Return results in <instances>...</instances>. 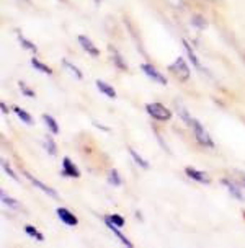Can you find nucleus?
<instances>
[{
    "mask_svg": "<svg viewBox=\"0 0 245 248\" xmlns=\"http://www.w3.org/2000/svg\"><path fill=\"white\" fill-rule=\"evenodd\" d=\"M25 232H26V235H30V237H33V238H36L38 242H43L44 240V237H43V233L39 232V230L34 227V225H26L25 227Z\"/></svg>",
    "mask_w": 245,
    "mask_h": 248,
    "instance_id": "5701e85b",
    "label": "nucleus"
},
{
    "mask_svg": "<svg viewBox=\"0 0 245 248\" xmlns=\"http://www.w3.org/2000/svg\"><path fill=\"white\" fill-rule=\"evenodd\" d=\"M2 168H3V171H5V173H7L8 176H10L12 180L18 181V176H16V173H15V171L12 170V168H10V165H8L7 162H2Z\"/></svg>",
    "mask_w": 245,
    "mask_h": 248,
    "instance_id": "a878e982",
    "label": "nucleus"
},
{
    "mask_svg": "<svg viewBox=\"0 0 245 248\" xmlns=\"http://www.w3.org/2000/svg\"><path fill=\"white\" fill-rule=\"evenodd\" d=\"M95 3H97V5H98V3H100V0H95Z\"/></svg>",
    "mask_w": 245,
    "mask_h": 248,
    "instance_id": "c85d7f7f",
    "label": "nucleus"
},
{
    "mask_svg": "<svg viewBox=\"0 0 245 248\" xmlns=\"http://www.w3.org/2000/svg\"><path fill=\"white\" fill-rule=\"evenodd\" d=\"M13 111H15L16 116H18L25 124H28V126H31V124L34 123V121H33V118H31V114H30L28 111H25L23 108H20V106H13Z\"/></svg>",
    "mask_w": 245,
    "mask_h": 248,
    "instance_id": "aec40b11",
    "label": "nucleus"
},
{
    "mask_svg": "<svg viewBox=\"0 0 245 248\" xmlns=\"http://www.w3.org/2000/svg\"><path fill=\"white\" fill-rule=\"evenodd\" d=\"M0 109H2V114H8V108H7V105L3 103V101L0 103Z\"/></svg>",
    "mask_w": 245,
    "mask_h": 248,
    "instance_id": "cd10ccee",
    "label": "nucleus"
},
{
    "mask_svg": "<svg viewBox=\"0 0 245 248\" xmlns=\"http://www.w3.org/2000/svg\"><path fill=\"white\" fill-rule=\"evenodd\" d=\"M141 70L144 72L146 77H149L150 80H154L155 83H160V85H167V78L163 77V75L160 74L152 64H142L141 65Z\"/></svg>",
    "mask_w": 245,
    "mask_h": 248,
    "instance_id": "39448f33",
    "label": "nucleus"
},
{
    "mask_svg": "<svg viewBox=\"0 0 245 248\" xmlns=\"http://www.w3.org/2000/svg\"><path fill=\"white\" fill-rule=\"evenodd\" d=\"M185 173L188 178L191 180H195L196 183H203V185H209L211 183V180H209V176L206 171H203V170H196V168L193 167H186L185 168Z\"/></svg>",
    "mask_w": 245,
    "mask_h": 248,
    "instance_id": "0eeeda50",
    "label": "nucleus"
},
{
    "mask_svg": "<svg viewBox=\"0 0 245 248\" xmlns=\"http://www.w3.org/2000/svg\"><path fill=\"white\" fill-rule=\"evenodd\" d=\"M62 173L65 176H69V178H79L80 170L69 157H64V160H62Z\"/></svg>",
    "mask_w": 245,
    "mask_h": 248,
    "instance_id": "1a4fd4ad",
    "label": "nucleus"
},
{
    "mask_svg": "<svg viewBox=\"0 0 245 248\" xmlns=\"http://www.w3.org/2000/svg\"><path fill=\"white\" fill-rule=\"evenodd\" d=\"M221 183L226 186L227 191L232 194V196H234L235 199H237V201H244V194H242V191H240V189L232 183V181H229V180H226V178H224V180H221Z\"/></svg>",
    "mask_w": 245,
    "mask_h": 248,
    "instance_id": "f8f14e48",
    "label": "nucleus"
},
{
    "mask_svg": "<svg viewBox=\"0 0 245 248\" xmlns=\"http://www.w3.org/2000/svg\"><path fill=\"white\" fill-rule=\"evenodd\" d=\"M188 126L191 127V131H193V134H195V139L198 140L199 145H203V147H209V149L214 147V142H212L209 132L206 131V127H204L203 124L198 121V119L193 118Z\"/></svg>",
    "mask_w": 245,
    "mask_h": 248,
    "instance_id": "f257e3e1",
    "label": "nucleus"
},
{
    "mask_svg": "<svg viewBox=\"0 0 245 248\" xmlns=\"http://www.w3.org/2000/svg\"><path fill=\"white\" fill-rule=\"evenodd\" d=\"M110 51H111V59H113L114 65H116L119 70H128V64H126V61L121 57V54H119L113 46H110Z\"/></svg>",
    "mask_w": 245,
    "mask_h": 248,
    "instance_id": "4468645a",
    "label": "nucleus"
},
{
    "mask_svg": "<svg viewBox=\"0 0 245 248\" xmlns=\"http://www.w3.org/2000/svg\"><path fill=\"white\" fill-rule=\"evenodd\" d=\"M103 222H105V220H103ZM105 225H106V227H108V229L111 230V232L114 233V235H116V238H118L119 242L123 243V245H126L128 248H131V247H132V243L129 242L128 238L124 237L123 233H121V230H119V227H116V225H113V224H111V222H105Z\"/></svg>",
    "mask_w": 245,
    "mask_h": 248,
    "instance_id": "ddd939ff",
    "label": "nucleus"
},
{
    "mask_svg": "<svg viewBox=\"0 0 245 248\" xmlns=\"http://www.w3.org/2000/svg\"><path fill=\"white\" fill-rule=\"evenodd\" d=\"M18 43L25 47L26 51L33 52V54H36V52H38V46H36V44H34L33 41H30L28 38H25L21 33H18Z\"/></svg>",
    "mask_w": 245,
    "mask_h": 248,
    "instance_id": "412c9836",
    "label": "nucleus"
},
{
    "mask_svg": "<svg viewBox=\"0 0 245 248\" xmlns=\"http://www.w3.org/2000/svg\"><path fill=\"white\" fill-rule=\"evenodd\" d=\"M244 185H245V176H244Z\"/></svg>",
    "mask_w": 245,
    "mask_h": 248,
    "instance_id": "c756f323",
    "label": "nucleus"
},
{
    "mask_svg": "<svg viewBox=\"0 0 245 248\" xmlns=\"http://www.w3.org/2000/svg\"><path fill=\"white\" fill-rule=\"evenodd\" d=\"M62 65H64V69H67L69 72L72 74L75 78H77V80H82V78H83L82 70H80L75 64H72V62H69L67 59H62Z\"/></svg>",
    "mask_w": 245,
    "mask_h": 248,
    "instance_id": "f3484780",
    "label": "nucleus"
},
{
    "mask_svg": "<svg viewBox=\"0 0 245 248\" xmlns=\"http://www.w3.org/2000/svg\"><path fill=\"white\" fill-rule=\"evenodd\" d=\"M25 176H26V180H28L31 185L36 186L39 191H43L44 194H46V196L52 198V199H59V194H57V191H56L54 188H51V186H48L46 183H43V181H39L38 178H34L33 175L28 173V171H25Z\"/></svg>",
    "mask_w": 245,
    "mask_h": 248,
    "instance_id": "20e7f679",
    "label": "nucleus"
},
{
    "mask_svg": "<svg viewBox=\"0 0 245 248\" xmlns=\"http://www.w3.org/2000/svg\"><path fill=\"white\" fill-rule=\"evenodd\" d=\"M31 65H33V69H36L38 72L41 74H46V75H52V69L48 67L44 62H41L39 59H36V57H31Z\"/></svg>",
    "mask_w": 245,
    "mask_h": 248,
    "instance_id": "a211bd4d",
    "label": "nucleus"
},
{
    "mask_svg": "<svg viewBox=\"0 0 245 248\" xmlns=\"http://www.w3.org/2000/svg\"><path fill=\"white\" fill-rule=\"evenodd\" d=\"M129 155L132 157V160H134L136 165L139 167V168H142V170H147V168H149V162H147L139 152H136V150L132 149V147H129Z\"/></svg>",
    "mask_w": 245,
    "mask_h": 248,
    "instance_id": "2eb2a0df",
    "label": "nucleus"
},
{
    "mask_svg": "<svg viewBox=\"0 0 245 248\" xmlns=\"http://www.w3.org/2000/svg\"><path fill=\"white\" fill-rule=\"evenodd\" d=\"M183 47H185V51H186V56H188V59H190V62H191V64H193L195 67L198 69V70H204L203 64H201V62H199L198 56H196V52H195V49H193V47L190 46V43L186 41V39H183Z\"/></svg>",
    "mask_w": 245,
    "mask_h": 248,
    "instance_id": "9d476101",
    "label": "nucleus"
},
{
    "mask_svg": "<svg viewBox=\"0 0 245 248\" xmlns=\"http://www.w3.org/2000/svg\"><path fill=\"white\" fill-rule=\"evenodd\" d=\"M79 39V44L82 46V49L87 52V54H90L92 57H98L100 56V51H98V47L93 44V41L88 36H85V34H79L77 36Z\"/></svg>",
    "mask_w": 245,
    "mask_h": 248,
    "instance_id": "6e6552de",
    "label": "nucleus"
},
{
    "mask_svg": "<svg viewBox=\"0 0 245 248\" xmlns=\"http://www.w3.org/2000/svg\"><path fill=\"white\" fill-rule=\"evenodd\" d=\"M95 85L98 88V92H101L105 96H108V98H116V90H114V88L111 87L110 83H106L103 80H97Z\"/></svg>",
    "mask_w": 245,
    "mask_h": 248,
    "instance_id": "9b49d317",
    "label": "nucleus"
},
{
    "mask_svg": "<svg viewBox=\"0 0 245 248\" xmlns=\"http://www.w3.org/2000/svg\"><path fill=\"white\" fill-rule=\"evenodd\" d=\"M18 85H20L21 90H23V95H25V96H28V98H34V96H36V95H34V92L31 90V88H30L28 85H26L25 82H20Z\"/></svg>",
    "mask_w": 245,
    "mask_h": 248,
    "instance_id": "bb28decb",
    "label": "nucleus"
},
{
    "mask_svg": "<svg viewBox=\"0 0 245 248\" xmlns=\"http://www.w3.org/2000/svg\"><path fill=\"white\" fill-rule=\"evenodd\" d=\"M168 70L181 82H186L190 78V67L183 57H177V59L168 65Z\"/></svg>",
    "mask_w": 245,
    "mask_h": 248,
    "instance_id": "7ed1b4c3",
    "label": "nucleus"
},
{
    "mask_svg": "<svg viewBox=\"0 0 245 248\" xmlns=\"http://www.w3.org/2000/svg\"><path fill=\"white\" fill-rule=\"evenodd\" d=\"M0 194H2V196H0V199H2V202L8 207V209H13V211H20L21 209V204H20L18 201H16V199L10 198L5 191H2Z\"/></svg>",
    "mask_w": 245,
    "mask_h": 248,
    "instance_id": "dca6fc26",
    "label": "nucleus"
},
{
    "mask_svg": "<svg viewBox=\"0 0 245 248\" xmlns=\"http://www.w3.org/2000/svg\"><path fill=\"white\" fill-rule=\"evenodd\" d=\"M146 111L150 118L155 119V121H168V119L172 118L170 109H168L167 106H163L162 103H157V101H154V103H147Z\"/></svg>",
    "mask_w": 245,
    "mask_h": 248,
    "instance_id": "f03ea898",
    "label": "nucleus"
},
{
    "mask_svg": "<svg viewBox=\"0 0 245 248\" xmlns=\"http://www.w3.org/2000/svg\"><path fill=\"white\" fill-rule=\"evenodd\" d=\"M108 183L113 185V186H121V183H123V180H121V176H119L118 170H114V168H111V171L108 173Z\"/></svg>",
    "mask_w": 245,
    "mask_h": 248,
    "instance_id": "393cba45",
    "label": "nucleus"
},
{
    "mask_svg": "<svg viewBox=\"0 0 245 248\" xmlns=\"http://www.w3.org/2000/svg\"><path fill=\"white\" fill-rule=\"evenodd\" d=\"M43 147L46 149V152L49 155H52V157H56V154H57V149H56V142L51 139V137H46L44 139V142H43Z\"/></svg>",
    "mask_w": 245,
    "mask_h": 248,
    "instance_id": "b1692460",
    "label": "nucleus"
},
{
    "mask_svg": "<svg viewBox=\"0 0 245 248\" xmlns=\"http://www.w3.org/2000/svg\"><path fill=\"white\" fill-rule=\"evenodd\" d=\"M105 222H111L113 225H116V227H124V219L119 214H111V216H105L103 217Z\"/></svg>",
    "mask_w": 245,
    "mask_h": 248,
    "instance_id": "4be33fe9",
    "label": "nucleus"
},
{
    "mask_svg": "<svg viewBox=\"0 0 245 248\" xmlns=\"http://www.w3.org/2000/svg\"><path fill=\"white\" fill-rule=\"evenodd\" d=\"M56 216L59 217V220L62 224L69 225V227H75V225H79V219L77 216L72 214L67 207H57L56 209Z\"/></svg>",
    "mask_w": 245,
    "mask_h": 248,
    "instance_id": "423d86ee",
    "label": "nucleus"
},
{
    "mask_svg": "<svg viewBox=\"0 0 245 248\" xmlns=\"http://www.w3.org/2000/svg\"><path fill=\"white\" fill-rule=\"evenodd\" d=\"M43 121L52 134H59V124H57V121L51 116V114H43Z\"/></svg>",
    "mask_w": 245,
    "mask_h": 248,
    "instance_id": "6ab92c4d",
    "label": "nucleus"
}]
</instances>
